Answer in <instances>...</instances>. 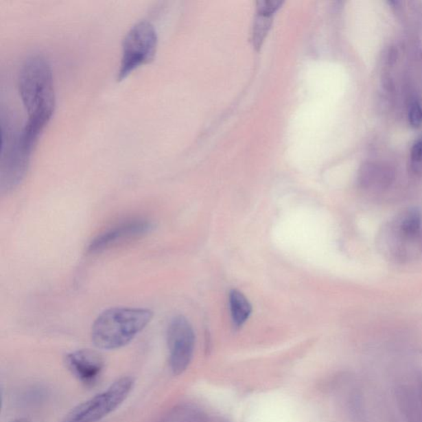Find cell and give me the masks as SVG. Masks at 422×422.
<instances>
[{"label": "cell", "mask_w": 422, "mask_h": 422, "mask_svg": "<svg viewBox=\"0 0 422 422\" xmlns=\"http://www.w3.org/2000/svg\"><path fill=\"white\" fill-rule=\"evenodd\" d=\"M19 91L27 113L22 139L32 150L56 108L52 69L46 57L36 54L24 60L19 75Z\"/></svg>", "instance_id": "1"}, {"label": "cell", "mask_w": 422, "mask_h": 422, "mask_svg": "<svg viewBox=\"0 0 422 422\" xmlns=\"http://www.w3.org/2000/svg\"><path fill=\"white\" fill-rule=\"evenodd\" d=\"M152 311L142 308H112L98 316L92 327L91 338L98 349L124 347L152 320Z\"/></svg>", "instance_id": "2"}, {"label": "cell", "mask_w": 422, "mask_h": 422, "mask_svg": "<svg viewBox=\"0 0 422 422\" xmlns=\"http://www.w3.org/2000/svg\"><path fill=\"white\" fill-rule=\"evenodd\" d=\"M2 152L0 163V189L2 194L15 189L23 182L31 155L23 148L21 128L10 113L2 114Z\"/></svg>", "instance_id": "3"}, {"label": "cell", "mask_w": 422, "mask_h": 422, "mask_svg": "<svg viewBox=\"0 0 422 422\" xmlns=\"http://www.w3.org/2000/svg\"><path fill=\"white\" fill-rule=\"evenodd\" d=\"M134 384L133 377H121L104 392L77 405L61 422H97L104 419L124 403Z\"/></svg>", "instance_id": "4"}, {"label": "cell", "mask_w": 422, "mask_h": 422, "mask_svg": "<svg viewBox=\"0 0 422 422\" xmlns=\"http://www.w3.org/2000/svg\"><path fill=\"white\" fill-rule=\"evenodd\" d=\"M157 45V32L152 23L142 20L131 27L123 40L117 80L126 79L134 69L151 62L156 54Z\"/></svg>", "instance_id": "5"}, {"label": "cell", "mask_w": 422, "mask_h": 422, "mask_svg": "<svg viewBox=\"0 0 422 422\" xmlns=\"http://www.w3.org/2000/svg\"><path fill=\"white\" fill-rule=\"evenodd\" d=\"M167 342L171 371L180 375L189 366L195 347L194 331L186 318L172 319L167 327Z\"/></svg>", "instance_id": "6"}, {"label": "cell", "mask_w": 422, "mask_h": 422, "mask_svg": "<svg viewBox=\"0 0 422 422\" xmlns=\"http://www.w3.org/2000/svg\"><path fill=\"white\" fill-rule=\"evenodd\" d=\"M154 225L145 219H133L123 221L112 228L102 232L90 242L88 252L97 253L120 243L121 241L146 235L152 231Z\"/></svg>", "instance_id": "7"}, {"label": "cell", "mask_w": 422, "mask_h": 422, "mask_svg": "<svg viewBox=\"0 0 422 422\" xmlns=\"http://www.w3.org/2000/svg\"><path fill=\"white\" fill-rule=\"evenodd\" d=\"M65 366L69 372L87 387L93 386L104 370V357L89 349L77 350L65 355Z\"/></svg>", "instance_id": "8"}, {"label": "cell", "mask_w": 422, "mask_h": 422, "mask_svg": "<svg viewBox=\"0 0 422 422\" xmlns=\"http://www.w3.org/2000/svg\"><path fill=\"white\" fill-rule=\"evenodd\" d=\"M397 400L407 422H422V379L401 384Z\"/></svg>", "instance_id": "9"}, {"label": "cell", "mask_w": 422, "mask_h": 422, "mask_svg": "<svg viewBox=\"0 0 422 422\" xmlns=\"http://www.w3.org/2000/svg\"><path fill=\"white\" fill-rule=\"evenodd\" d=\"M422 228L421 215L417 210L408 211L401 217L396 231L401 241L411 242L420 237Z\"/></svg>", "instance_id": "10"}, {"label": "cell", "mask_w": 422, "mask_h": 422, "mask_svg": "<svg viewBox=\"0 0 422 422\" xmlns=\"http://www.w3.org/2000/svg\"><path fill=\"white\" fill-rule=\"evenodd\" d=\"M229 308L233 322L237 327L243 326L253 311L252 305L247 297L237 290H233L229 294Z\"/></svg>", "instance_id": "11"}, {"label": "cell", "mask_w": 422, "mask_h": 422, "mask_svg": "<svg viewBox=\"0 0 422 422\" xmlns=\"http://www.w3.org/2000/svg\"><path fill=\"white\" fill-rule=\"evenodd\" d=\"M272 17L258 14L253 25V46L258 50L261 46L266 34L272 25Z\"/></svg>", "instance_id": "12"}, {"label": "cell", "mask_w": 422, "mask_h": 422, "mask_svg": "<svg viewBox=\"0 0 422 422\" xmlns=\"http://www.w3.org/2000/svg\"><path fill=\"white\" fill-rule=\"evenodd\" d=\"M282 2L278 0H264L257 2V14L272 17L277 10L280 9Z\"/></svg>", "instance_id": "13"}, {"label": "cell", "mask_w": 422, "mask_h": 422, "mask_svg": "<svg viewBox=\"0 0 422 422\" xmlns=\"http://www.w3.org/2000/svg\"><path fill=\"white\" fill-rule=\"evenodd\" d=\"M408 117L412 126L419 127L422 125V108L418 102H413L410 106Z\"/></svg>", "instance_id": "14"}, {"label": "cell", "mask_w": 422, "mask_h": 422, "mask_svg": "<svg viewBox=\"0 0 422 422\" xmlns=\"http://www.w3.org/2000/svg\"><path fill=\"white\" fill-rule=\"evenodd\" d=\"M412 159L414 162H422V137L417 139L412 149Z\"/></svg>", "instance_id": "15"}, {"label": "cell", "mask_w": 422, "mask_h": 422, "mask_svg": "<svg viewBox=\"0 0 422 422\" xmlns=\"http://www.w3.org/2000/svg\"><path fill=\"white\" fill-rule=\"evenodd\" d=\"M13 422H30V421H27V419H18V420H15Z\"/></svg>", "instance_id": "16"}]
</instances>
